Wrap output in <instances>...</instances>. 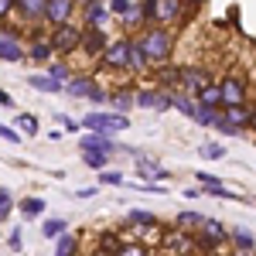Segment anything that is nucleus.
<instances>
[{
	"label": "nucleus",
	"instance_id": "nucleus-17",
	"mask_svg": "<svg viewBox=\"0 0 256 256\" xmlns=\"http://www.w3.org/2000/svg\"><path fill=\"white\" fill-rule=\"evenodd\" d=\"M44 4L48 0H18V14L24 18V24H41L44 20Z\"/></svg>",
	"mask_w": 256,
	"mask_h": 256
},
{
	"label": "nucleus",
	"instance_id": "nucleus-30",
	"mask_svg": "<svg viewBox=\"0 0 256 256\" xmlns=\"http://www.w3.org/2000/svg\"><path fill=\"white\" fill-rule=\"evenodd\" d=\"M150 62H147V55H144V48H140V41L134 38V44H130V62H126V72H144Z\"/></svg>",
	"mask_w": 256,
	"mask_h": 256
},
{
	"label": "nucleus",
	"instance_id": "nucleus-7",
	"mask_svg": "<svg viewBox=\"0 0 256 256\" xmlns=\"http://www.w3.org/2000/svg\"><path fill=\"white\" fill-rule=\"evenodd\" d=\"M208 82H212V76H208L202 65H181V89H178V92L198 96V92H202Z\"/></svg>",
	"mask_w": 256,
	"mask_h": 256
},
{
	"label": "nucleus",
	"instance_id": "nucleus-1",
	"mask_svg": "<svg viewBox=\"0 0 256 256\" xmlns=\"http://www.w3.org/2000/svg\"><path fill=\"white\" fill-rule=\"evenodd\" d=\"M140 48L150 65H168L171 62V48H174V38H171V28L168 24H147L137 34Z\"/></svg>",
	"mask_w": 256,
	"mask_h": 256
},
{
	"label": "nucleus",
	"instance_id": "nucleus-3",
	"mask_svg": "<svg viewBox=\"0 0 256 256\" xmlns=\"http://www.w3.org/2000/svg\"><path fill=\"white\" fill-rule=\"evenodd\" d=\"M192 236H195V250H202V253H216L218 246H222V242L229 239V229H226V226H222L218 218L205 216V222L198 226Z\"/></svg>",
	"mask_w": 256,
	"mask_h": 256
},
{
	"label": "nucleus",
	"instance_id": "nucleus-52",
	"mask_svg": "<svg viewBox=\"0 0 256 256\" xmlns=\"http://www.w3.org/2000/svg\"><path fill=\"white\" fill-rule=\"evenodd\" d=\"M0 106H7V110H14V99H10V92H4V89H0Z\"/></svg>",
	"mask_w": 256,
	"mask_h": 256
},
{
	"label": "nucleus",
	"instance_id": "nucleus-5",
	"mask_svg": "<svg viewBox=\"0 0 256 256\" xmlns=\"http://www.w3.org/2000/svg\"><path fill=\"white\" fill-rule=\"evenodd\" d=\"M130 44H134V38H130V34L110 41V44H106V52L99 55V62H102L106 68H126V62H130Z\"/></svg>",
	"mask_w": 256,
	"mask_h": 256
},
{
	"label": "nucleus",
	"instance_id": "nucleus-2",
	"mask_svg": "<svg viewBox=\"0 0 256 256\" xmlns=\"http://www.w3.org/2000/svg\"><path fill=\"white\" fill-rule=\"evenodd\" d=\"M96 130V134H120V130H130V116L126 113H116V110H96V113H86L79 123V130Z\"/></svg>",
	"mask_w": 256,
	"mask_h": 256
},
{
	"label": "nucleus",
	"instance_id": "nucleus-56",
	"mask_svg": "<svg viewBox=\"0 0 256 256\" xmlns=\"http://www.w3.org/2000/svg\"><path fill=\"white\" fill-rule=\"evenodd\" d=\"M92 256H110V253H102V250H99V246H96V250H92Z\"/></svg>",
	"mask_w": 256,
	"mask_h": 256
},
{
	"label": "nucleus",
	"instance_id": "nucleus-13",
	"mask_svg": "<svg viewBox=\"0 0 256 256\" xmlns=\"http://www.w3.org/2000/svg\"><path fill=\"white\" fill-rule=\"evenodd\" d=\"M79 150H102V154L113 158V154L120 150V144L110 137V134H96V130H89L86 137H79Z\"/></svg>",
	"mask_w": 256,
	"mask_h": 256
},
{
	"label": "nucleus",
	"instance_id": "nucleus-26",
	"mask_svg": "<svg viewBox=\"0 0 256 256\" xmlns=\"http://www.w3.org/2000/svg\"><path fill=\"white\" fill-rule=\"evenodd\" d=\"M18 208H20V216H24V218H41L48 205H44V198L28 195V198H20V205H18Z\"/></svg>",
	"mask_w": 256,
	"mask_h": 256
},
{
	"label": "nucleus",
	"instance_id": "nucleus-45",
	"mask_svg": "<svg viewBox=\"0 0 256 256\" xmlns=\"http://www.w3.org/2000/svg\"><path fill=\"white\" fill-rule=\"evenodd\" d=\"M10 14H18V0H0V24L10 18Z\"/></svg>",
	"mask_w": 256,
	"mask_h": 256
},
{
	"label": "nucleus",
	"instance_id": "nucleus-20",
	"mask_svg": "<svg viewBox=\"0 0 256 256\" xmlns=\"http://www.w3.org/2000/svg\"><path fill=\"white\" fill-rule=\"evenodd\" d=\"M222 116L229 123H236L242 130H250V116H253V106L250 102H239V106H222Z\"/></svg>",
	"mask_w": 256,
	"mask_h": 256
},
{
	"label": "nucleus",
	"instance_id": "nucleus-25",
	"mask_svg": "<svg viewBox=\"0 0 256 256\" xmlns=\"http://www.w3.org/2000/svg\"><path fill=\"white\" fill-rule=\"evenodd\" d=\"M55 256H79V236L76 232H62L55 239Z\"/></svg>",
	"mask_w": 256,
	"mask_h": 256
},
{
	"label": "nucleus",
	"instance_id": "nucleus-16",
	"mask_svg": "<svg viewBox=\"0 0 256 256\" xmlns=\"http://www.w3.org/2000/svg\"><path fill=\"white\" fill-rule=\"evenodd\" d=\"M31 62H41V65H48V62L55 58V48H52V41L48 38H34L28 41V52H24Z\"/></svg>",
	"mask_w": 256,
	"mask_h": 256
},
{
	"label": "nucleus",
	"instance_id": "nucleus-29",
	"mask_svg": "<svg viewBox=\"0 0 256 256\" xmlns=\"http://www.w3.org/2000/svg\"><path fill=\"white\" fill-rule=\"evenodd\" d=\"M20 130V137H38L41 126H38V116L34 113H18V123H14Z\"/></svg>",
	"mask_w": 256,
	"mask_h": 256
},
{
	"label": "nucleus",
	"instance_id": "nucleus-24",
	"mask_svg": "<svg viewBox=\"0 0 256 256\" xmlns=\"http://www.w3.org/2000/svg\"><path fill=\"white\" fill-rule=\"evenodd\" d=\"M28 86L31 89H38V92H65V82H55L52 76H28Z\"/></svg>",
	"mask_w": 256,
	"mask_h": 256
},
{
	"label": "nucleus",
	"instance_id": "nucleus-19",
	"mask_svg": "<svg viewBox=\"0 0 256 256\" xmlns=\"http://www.w3.org/2000/svg\"><path fill=\"white\" fill-rule=\"evenodd\" d=\"M92 89H96V79H89V76H72V79L65 82V92L76 99H89Z\"/></svg>",
	"mask_w": 256,
	"mask_h": 256
},
{
	"label": "nucleus",
	"instance_id": "nucleus-53",
	"mask_svg": "<svg viewBox=\"0 0 256 256\" xmlns=\"http://www.w3.org/2000/svg\"><path fill=\"white\" fill-rule=\"evenodd\" d=\"M181 195H184L188 202H192V198H198V195H202V188H198V184H192V188H188V192H181Z\"/></svg>",
	"mask_w": 256,
	"mask_h": 256
},
{
	"label": "nucleus",
	"instance_id": "nucleus-49",
	"mask_svg": "<svg viewBox=\"0 0 256 256\" xmlns=\"http://www.w3.org/2000/svg\"><path fill=\"white\" fill-rule=\"evenodd\" d=\"M195 181H198V184H218V178H216V174H208V171H198Z\"/></svg>",
	"mask_w": 256,
	"mask_h": 256
},
{
	"label": "nucleus",
	"instance_id": "nucleus-35",
	"mask_svg": "<svg viewBox=\"0 0 256 256\" xmlns=\"http://www.w3.org/2000/svg\"><path fill=\"white\" fill-rule=\"evenodd\" d=\"M218 113H222V110H208V106H202V102H198V110H195V116H192V123H198V126H212V123L218 120Z\"/></svg>",
	"mask_w": 256,
	"mask_h": 256
},
{
	"label": "nucleus",
	"instance_id": "nucleus-9",
	"mask_svg": "<svg viewBox=\"0 0 256 256\" xmlns=\"http://www.w3.org/2000/svg\"><path fill=\"white\" fill-rule=\"evenodd\" d=\"M218 89H222V106H239V102H246V79H239V76L218 79Z\"/></svg>",
	"mask_w": 256,
	"mask_h": 256
},
{
	"label": "nucleus",
	"instance_id": "nucleus-34",
	"mask_svg": "<svg viewBox=\"0 0 256 256\" xmlns=\"http://www.w3.org/2000/svg\"><path fill=\"white\" fill-rule=\"evenodd\" d=\"M99 250L110 253V256H116L120 250H123V239H120L116 232H102V236H99Z\"/></svg>",
	"mask_w": 256,
	"mask_h": 256
},
{
	"label": "nucleus",
	"instance_id": "nucleus-40",
	"mask_svg": "<svg viewBox=\"0 0 256 256\" xmlns=\"http://www.w3.org/2000/svg\"><path fill=\"white\" fill-rule=\"evenodd\" d=\"M14 212V195L7 192V188H0V222H7Z\"/></svg>",
	"mask_w": 256,
	"mask_h": 256
},
{
	"label": "nucleus",
	"instance_id": "nucleus-4",
	"mask_svg": "<svg viewBox=\"0 0 256 256\" xmlns=\"http://www.w3.org/2000/svg\"><path fill=\"white\" fill-rule=\"evenodd\" d=\"M48 41H52L55 55H72V52L82 44V28H79V24H72V20L55 24V28H52V34H48Z\"/></svg>",
	"mask_w": 256,
	"mask_h": 256
},
{
	"label": "nucleus",
	"instance_id": "nucleus-14",
	"mask_svg": "<svg viewBox=\"0 0 256 256\" xmlns=\"http://www.w3.org/2000/svg\"><path fill=\"white\" fill-rule=\"evenodd\" d=\"M158 89L164 92H178L181 89V65H158Z\"/></svg>",
	"mask_w": 256,
	"mask_h": 256
},
{
	"label": "nucleus",
	"instance_id": "nucleus-22",
	"mask_svg": "<svg viewBox=\"0 0 256 256\" xmlns=\"http://www.w3.org/2000/svg\"><path fill=\"white\" fill-rule=\"evenodd\" d=\"M184 0H158V24H174Z\"/></svg>",
	"mask_w": 256,
	"mask_h": 256
},
{
	"label": "nucleus",
	"instance_id": "nucleus-15",
	"mask_svg": "<svg viewBox=\"0 0 256 256\" xmlns=\"http://www.w3.org/2000/svg\"><path fill=\"white\" fill-rule=\"evenodd\" d=\"M134 158H137V171L147 178V181H158V184H160V181H168V171H164L154 158H147V154H140V150H134Z\"/></svg>",
	"mask_w": 256,
	"mask_h": 256
},
{
	"label": "nucleus",
	"instance_id": "nucleus-42",
	"mask_svg": "<svg viewBox=\"0 0 256 256\" xmlns=\"http://www.w3.org/2000/svg\"><path fill=\"white\" fill-rule=\"evenodd\" d=\"M106 4H110V14H113V18H126L137 0H106Z\"/></svg>",
	"mask_w": 256,
	"mask_h": 256
},
{
	"label": "nucleus",
	"instance_id": "nucleus-6",
	"mask_svg": "<svg viewBox=\"0 0 256 256\" xmlns=\"http://www.w3.org/2000/svg\"><path fill=\"white\" fill-rule=\"evenodd\" d=\"M160 250H168V253H192L195 250V236L188 232V229H178V226H171V229H164L160 232Z\"/></svg>",
	"mask_w": 256,
	"mask_h": 256
},
{
	"label": "nucleus",
	"instance_id": "nucleus-50",
	"mask_svg": "<svg viewBox=\"0 0 256 256\" xmlns=\"http://www.w3.org/2000/svg\"><path fill=\"white\" fill-rule=\"evenodd\" d=\"M232 256H256V246L246 250V246H232Z\"/></svg>",
	"mask_w": 256,
	"mask_h": 256
},
{
	"label": "nucleus",
	"instance_id": "nucleus-10",
	"mask_svg": "<svg viewBox=\"0 0 256 256\" xmlns=\"http://www.w3.org/2000/svg\"><path fill=\"white\" fill-rule=\"evenodd\" d=\"M110 20H113V14H110V4L106 0H96V4H89V7H82V28H110Z\"/></svg>",
	"mask_w": 256,
	"mask_h": 256
},
{
	"label": "nucleus",
	"instance_id": "nucleus-54",
	"mask_svg": "<svg viewBox=\"0 0 256 256\" xmlns=\"http://www.w3.org/2000/svg\"><path fill=\"white\" fill-rule=\"evenodd\" d=\"M89 4H96V0H76V7H79V10H82V7H89Z\"/></svg>",
	"mask_w": 256,
	"mask_h": 256
},
{
	"label": "nucleus",
	"instance_id": "nucleus-12",
	"mask_svg": "<svg viewBox=\"0 0 256 256\" xmlns=\"http://www.w3.org/2000/svg\"><path fill=\"white\" fill-rule=\"evenodd\" d=\"M106 44H110V31H102V28H82V52L86 55H102L106 52Z\"/></svg>",
	"mask_w": 256,
	"mask_h": 256
},
{
	"label": "nucleus",
	"instance_id": "nucleus-23",
	"mask_svg": "<svg viewBox=\"0 0 256 256\" xmlns=\"http://www.w3.org/2000/svg\"><path fill=\"white\" fill-rule=\"evenodd\" d=\"M195 99L202 102V106H208V110H222V89H218V79H212Z\"/></svg>",
	"mask_w": 256,
	"mask_h": 256
},
{
	"label": "nucleus",
	"instance_id": "nucleus-33",
	"mask_svg": "<svg viewBox=\"0 0 256 256\" xmlns=\"http://www.w3.org/2000/svg\"><path fill=\"white\" fill-rule=\"evenodd\" d=\"M41 232H44V239H58L62 232H68V226H65V218H44Z\"/></svg>",
	"mask_w": 256,
	"mask_h": 256
},
{
	"label": "nucleus",
	"instance_id": "nucleus-21",
	"mask_svg": "<svg viewBox=\"0 0 256 256\" xmlns=\"http://www.w3.org/2000/svg\"><path fill=\"white\" fill-rule=\"evenodd\" d=\"M126 226H134V229H154L158 226V216L150 208H130L126 212Z\"/></svg>",
	"mask_w": 256,
	"mask_h": 256
},
{
	"label": "nucleus",
	"instance_id": "nucleus-47",
	"mask_svg": "<svg viewBox=\"0 0 256 256\" xmlns=\"http://www.w3.org/2000/svg\"><path fill=\"white\" fill-rule=\"evenodd\" d=\"M7 242H10V250H14V253H20V246H24V236H20V229H14V232L7 236Z\"/></svg>",
	"mask_w": 256,
	"mask_h": 256
},
{
	"label": "nucleus",
	"instance_id": "nucleus-11",
	"mask_svg": "<svg viewBox=\"0 0 256 256\" xmlns=\"http://www.w3.org/2000/svg\"><path fill=\"white\" fill-rule=\"evenodd\" d=\"M79 7H76V0H48L44 4V24H65V20H72Z\"/></svg>",
	"mask_w": 256,
	"mask_h": 256
},
{
	"label": "nucleus",
	"instance_id": "nucleus-32",
	"mask_svg": "<svg viewBox=\"0 0 256 256\" xmlns=\"http://www.w3.org/2000/svg\"><path fill=\"white\" fill-rule=\"evenodd\" d=\"M212 130H216V134H222V137H242V134H246L242 126H236V123H229V120L222 116V113H218V120L212 123Z\"/></svg>",
	"mask_w": 256,
	"mask_h": 256
},
{
	"label": "nucleus",
	"instance_id": "nucleus-27",
	"mask_svg": "<svg viewBox=\"0 0 256 256\" xmlns=\"http://www.w3.org/2000/svg\"><path fill=\"white\" fill-rule=\"evenodd\" d=\"M202 222H205V216L195 212V208H184V212H178V216H174V226H178V229H188V232H195Z\"/></svg>",
	"mask_w": 256,
	"mask_h": 256
},
{
	"label": "nucleus",
	"instance_id": "nucleus-48",
	"mask_svg": "<svg viewBox=\"0 0 256 256\" xmlns=\"http://www.w3.org/2000/svg\"><path fill=\"white\" fill-rule=\"evenodd\" d=\"M55 120H58V123H62V126H65V130H72V134L79 130V123H76V120H68V116H65V113H55Z\"/></svg>",
	"mask_w": 256,
	"mask_h": 256
},
{
	"label": "nucleus",
	"instance_id": "nucleus-41",
	"mask_svg": "<svg viewBox=\"0 0 256 256\" xmlns=\"http://www.w3.org/2000/svg\"><path fill=\"white\" fill-rule=\"evenodd\" d=\"M205 160H222L226 158V147L222 144H202V150H198Z\"/></svg>",
	"mask_w": 256,
	"mask_h": 256
},
{
	"label": "nucleus",
	"instance_id": "nucleus-39",
	"mask_svg": "<svg viewBox=\"0 0 256 256\" xmlns=\"http://www.w3.org/2000/svg\"><path fill=\"white\" fill-rule=\"evenodd\" d=\"M96 174H99V184H110V188L126 184V181H123V174H120V171H110V168H102V171H96Z\"/></svg>",
	"mask_w": 256,
	"mask_h": 256
},
{
	"label": "nucleus",
	"instance_id": "nucleus-55",
	"mask_svg": "<svg viewBox=\"0 0 256 256\" xmlns=\"http://www.w3.org/2000/svg\"><path fill=\"white\" fill-rule=\"evenodd\" d=\"M250 130H256V106H253V116H250Z\"/></svg>",
	"mask_w": 256,
	"mask_h": 256
},
{
	"label": "nucleus",
	"instance_id": "nucleus-31",
	"mask_svg": "<svg viewBox=\"0 0 256 256\" xmlns=\"http://www.w3.org/2000/svg\"><path fill=\"white\" fill-rule=\"evenodd\" d=\"M82 164L92 168V171H102L110 164V154H102V150H82Z\"/></svg>",
	"mask_w": 256,
	"mask_h": 256
},
{
	"label": "nucleus",
	"instance_id": "nucleus-8",
	"mask_svg": "<svg viewBox=\"0 0 256 256\" xmlns=\"http://www.w3.org/2000/svg\"><path fill=\"white\" fill-rule=\"evenodd\" d=\"M137 110H174V96L164 89H140L137 92Z\"/></svg>",
	"mask_w": 256,
	"mask_h": 256
},
{
	"label": "nucleus",
	"instance_id": "nucleus-36",
	"mask_svg": "<svg viewBox=\"0 0 256 256\" xmlns=\"http://www.w3.org/2000/svg\"><path fill=\"white\" fill-rule=\"evenodd\" d=\"M48 76H52V79L55 82H68L72 79V72H68V65H65V62H48Z\"/></svg>",
	"mask_w": 256,
	"mask_h": 256
},
{
	"label": "nucleus",
	"instance_id": "nucleus-28",
	"mask_svg": "<svg viewBox=\"0 0 256 256\" xmlns=\"http://www.w3.org/2000/svg\"><path fill=\"white\" fill-rule=\"evenodd\" d=\"M24 58V48H20V41H10L0 34V62H20Z\"/></svg>",
	"mask_w": 256,
	"mask_h": 256
},
{
	"label": "nucleus",
	"instance_id": "nucleus-46",
	"mask_svg": "<svg viewBox=\"0 0 256 256\" xmlns=\"http://www.w3.org/2000/svg\"><path fill=\"white\" fill-rule=\"evenodd\" d=\"M106 96H110V92H106V89H102V86L96 82V89H92V96H89V102H99V106H106Z\"/></svg>",
	"mask_w": 256,
	"mask_h": 256
},
{
	"label": "nucleus",
	"instance_id": "nucleus-44",
	"mask_svg": "<svg viewBox=\"0 0 256 256\" xmlns=\"http://www.w3.org/2000/svg\"><path fill=\"white\" fill-rule=\"evenodd\" d=\"M116 256H147V250L140 246V242H123V250Z\"/></svg>",
	"mask_w": 256,
	"mask_h": 256
},
{
	"label": "nucleus",
	"instance_id": "nucleus-43",
	"mask_svg": "<svg viewBox=\"0 0 256 256\" xmlns=\"http://www.w3.org/2000/svg\"><path fill=\"white\" fill-rule=\"evenodd\" d=\"M0 140H7V144H20V130L18 126H7V123H0Z\"/></svg>",
	"mask_w": 256,
	"mask_h": 256
},
{
	"label": "nucleus",
	"instance_id": "nucleus-38",
	"mask_svg": "<svg viewBox=\"0 0 256 256\" xmlns=\"http://www.w3.org/2000/svg\"><path fill=\"white\" fill-rule=\"evenodd\" d=\"M140 14H144V28L158 24V0H140Z\"/></svg>",
	"mask_w": 256,
	"mask_h": 256
},
{
	"label": "nucleus",
	"instance_id": "nucleus-18",
	"mask_svg": "<svg viewBox=\"0 0 256 256\" xmlns=\"http://www.w3.org/2000/svg\"><path fill=\"white\" fill-rule=\"evenodd\" d=\"M106 106H110V110H116V113L137 110V92H130V89H116V92H110V96H106Z\"/></svg>",
	"mask_w": 256,
	"mask_h": 256
},
{
	"label": "nucleus",
	"instance_id": "nucleus-51",
	"mask_svg": "<svg viewBox=\"0 0 256 256\" xmlns=\"http://www.w3.org/2000/svg\"><path fill=\"white\" fill-rule=\"evenodd\" d=\"M96 192H99V188H92V184H89V188H79V192H76V198H92Z\"/></svg>",
	"mask_w": 256,
	"mask_h": 256
},
{
	"label": "nucleus",
	"instance_id": "nucleus-37",
	"mask_svg": "<svg viewBox=\"0 0 256 256\" xmlns=\"http://www.w3.org/2000/svg\"><path fill=\"white\" fill-rule=\"evenodd\" d=\"M229 239H232L236 246H246V250H253V246H256V236L250 232V229H232V232H229Z\"/></svg>",
	"mask_w": 256,
	"mask_h": 256
}]
</instances>
